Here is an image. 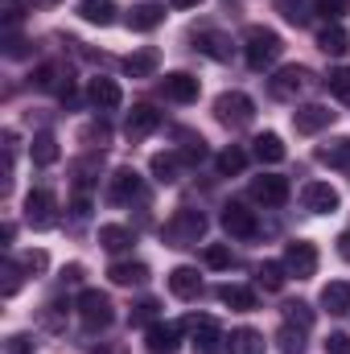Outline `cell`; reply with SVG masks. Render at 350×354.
<instances>
[{
    "instance_id": "39",
    "label": "cell",
    "mask_w": 350,
    "mask_h": 354,
    "mask_svg": "<svg viewBox=\"0 0 350 354\" xmlns=\"http://www.w3.org/2000/svg\"><path fill=\"white\" fill-rule=\"evenodd\" d=\"M206 264L210 268H231L235 264V256H231L227 248H206Z\"/></svg>"
},
{
    "instance_id": "10",
    "label": "cell",
    "mask_w": 350,
    "mask_h": 354,
    "mask_svg": "<svg viewBox=\"0 0 350 354\" xmlns=\"http://www.w3.org/2000/svg\"><path fill=\"white\" fill-rule=\"evenodd\" d=\"M330 124H334V111L322 107V103H305V107L293 111V128H297L301 136H313V132H322V128H330Z\"/></svg>"
},
{
    "instance_id": "16",
    "label": "cell",
    "mask_w": 350,
    "mask_h": 354,
    "mask_svg": "<svg viewBox=\"0 0 350 354\" xmlns=\"http://www.w3.org/2000/svg\"><path fill=\"white\" fill-rule=\"evenodd\" d=\"M87 91H91V103H95L99 111H116V107L124 103V91H120L116 79H103V75H99V79H91Z\"/></svg>"
},
{
    "instance_id": "42",
    "label": "cell",
    "mask_w": 350,
    "mask_h": 354,
    "mask_svg": "<svg viewBox=\"0 0 350 354\" xmlns=\"http://www.w3.org/2000/svg\"><path fill=\"white\" fill-rule=\"evenodd\" d=\"M21 288V268L17 264H4V297H12Z\"/></svg>"
},
{
    "instance_id": "33",
    "label": "cell",
    "mask_w": 350,
    "mask_h": 354,
    "mask_svg": "<svg viewBox=\"0 0 350 354\" xmlns=\"http://www.w3.org/2000/svg\"><path fill=\"white\" fill-rule=\"evenodd\" d=\"M153 177H157L161 185L177 181V157L174 153H157V157H153Z\"/></svg>"
},
{
    "instance_id": "24",
    "label": "cell",
    "mask_w": 350,
    "mask_h": 354,
    "mask_svg": "<svg viewBox=\"0 0 350 354\" xmlns=\"http://www.w3.org/2000/svg\"><path fill=\"white\" fill-rule=\"evenodd\" d=\"M322 305L330 309V313H350V284L347 280H330L326 288H322Z\"/></svg>"
},
{
    "instance_id": "19",
    "label": "cell",
    "mask_w": 350,
    "mask_h": 354,
    "mask_svg": "<svg viewBox=\"0 0 350 354\" xmlns=\"http://www.w3.org/2000/svg\"><path fill=\"white\" fill-rule=\"evenodd\" d=\"M264 334L260 330H252V326H239V330H231V338H227V351L231 354H264Z\"/></svg>"
},
{
    "instance_id": "30",
    "label": "cell",
    "mask_w": 350,
    "mask_h": 354,
    "mask_svg": "<svg viewBox=\"0 0 350 354\" xmlns=\"http://www.w3.org/2000/svg\"><path fill=\"white\" fill-rule=\"evenodd\" d=\"M107 276H111V284H145L149 280V268L145 264H111L107 268Z\"/></svg>"
},
{
    "instance_id": "45",
    "label": "cell",
    "mask_w": 350,
    "mask_h": 354,
    "mask_svg": "<svg viewBox=\"0 0 350 354\" xmlns=\"http://www.w3.org/2000/svg\"><path fill=\"white\" fill-rule=\"evenodd\" d=\"M153 309H157L153 301H140V305H136V313H132V322H145V317H153Z\"/></svg>"
},
{
    "instance_id": "4",
    "label": "cell",
    "mask_w": 350,
    "mask_h": 354,
    "mask_svg": "<svg viewBox=\"0 0 350 354\" xmlns=\"http://www.w3.org/2000/svg\"><path fill=\"white\" fill-rule=\"evenodd\" d=\"M202 231H206V218H202L198 210H177L174 223L165 227V235H169V243H174V248H190V243H198V239H202Z\"/></svg>"
},
{
    "instance_id": "9",
    "label": "cell",
    "mask_w": 350,
    "mask_h": 354,
    "mask_svg": "<svg viewBox=\"0 0 350 354\" xmlns=\"http://www.w3.org/2000/svg\"><path fill=\"white\" fill-rule=\"evenodd\" d=\"M223 231H227V235H235V239H252V235L260 231L256 210H248V206H239V202L223 206Z\"/></svg>"
},
{
    "instance_id": "20",
    "label": "cell",
    "mask_w": 350,
    "mask_h": 354,
    "mask_svg": "<svg viewBox=\"0 0 350 354\" xmlns=\"http://www.w3.org/2000/svg\"><path fill=\"white\" fill-rule=\"evenodd\" d=\"M177 334H181L177 326H161V322H157V326H149L145 346H149L153 354H174L177 351Z\"/></svg>"
},
{
    "instance_id": "32",
    "label": "cell",
    "mask_w": 350,
    "mask_h": 354,
    "mask_svg": "<svg viewBox=\"0 0 350 354\" xmlns=\"http://www.w3.org/2000/svg\"><path fill=\"white\" fill-rule=\"evenodd\" d=\"M284 322L297 326V330H309V326H313V309H309L305 301H288V305H284Z\"/></svg>"
},
{
    "instance_id": "35",
    "label": "cell",
    "mask_w": 350,
    "mask_h": 354,
    "mask_svg": "<svg viewBox=\"0 0 350 354\" xmlns=\"http://www.w3.org/2000/svg\"><path fill=\"white\" fill-rule=\"evenodd\" d=\"M284 276H288V268L284 264H260V284L264 288H284Z\"/></svg>"
},
{
    "instance_id": "7",
    "label": "cell",
    "mask_w": 350,
    "mask_h": 354,
    "mask_svg": "<svg viewBox=\"0 0 350 354\" xmlns=\"http://www.w3.org/2000/svg\"><path fill=\"white\" fill-rule=\"evenodd\" d=\"M301 202H305V210H313V214H334V210L342 206V198H338V189H334L330 181H309V185L301 189Z\"/></svg>"
},
{
    "instance_id": "5",
    "label": "cell",
    "mask_w": 350,
    "mask_h": 354,
    "mask_svg": "<svg viewBox=\"0 0 350 354\" xmlns=\"http://www.w3.org/2000/svg\"><path fill=\"white\" fill-rule=\"evenodd\" d=\"M280 264L288 268V276L309 280V276L317 272V248H313V243H305V239H297V243H288V248H284V260H280Z\"/></svg>"
},
{
    "instance_id": "28",
    "label": "cell",
    "mask_w": 350,
    "mask_h": 354,
    "mask_svg": "<svg viewBox=\"0 0 350 354\" xmlns=\"http://www.w3.org/2000/svg\"><path fill=\"white\" fill-rule=\"evenodd\" d=\"M252 145H256V157H260V161H268V165L284 161V140H280L276 132H260Z\"/></svg>"
},
{
    "instance_id": "48",
    "label": "cell",
    "mask_w": 350,
    "mask_h": 354,
    "mask_svg": "<svg viewBox=\"0 0 350 354\" xmlns=\"http://www.w3.org/2000/svg\"><path fill=\"white\" fill-rule=\"evenodd\" d=\"M33 4H37V8H54L58 0H33Z\"/></svg>"
},
{
    "instance_id": "43",
    "label": "cell",
    "mask_w": 350,
    "mask_h": 354,
    "mask_svg": "<svg viewBox=\"0 0 350 354\" xmlns=\"http://www.w3.org/2000/svg\"><path fill=\"white\" fill-rule=\"evenodd\" d=\"M326 354H350V338L347 334H330L326 338Z\"/></svg>"
},
{
    "instance_id": "15",
    "label": "cell",
    "mask_w": 350,
    "mask_h": 354,
    "mask_svg": "<svg viewBox=\"0 0 350 354\" xmlns=\"http://www.w3.org/2000/svg\"><path fill=\"white\" fill-rule=\"evenodd\" d=\"M161 95L174 99V103H194V99H198V79L185 75V71H174V75L161 79Z\"/></svg>"
},
{
    "instance_id": "31",
    "label": "cell",
    "mask_w": 350,
    "mask_h": 354,
    "mask_svg": "<svg viewBox=\"0 0 350 354\" xmlns=\"http://www.w3.org/2000/svg\"><path fill=\"white\" fill-rule=\"evenodd\" d=\"M198 50H202V54H210V58H219V62H227V58H231V41H227L223 33H202V37H198Z\"/></svg>"
},
{
    "instance_id": "17",
    "label": "cell",
    "mask_w": 350,
    "mask_h": 354,
    "mask_svg": "<svg viewBox=\"0 0 350 354\" xmlns=\"http://www.w3.org/2000/svg\"><path fill=\"white\" fill-rule=\"evenodd\" d=\"M136 194H140V174H136V169L124 165V169L111 174V185H107V198H111V202H132Z\"/></svg>"
},
{
    "instance_id": "23",
    "label": "cell",
    "mask_w": 350,
    "mask_h": 354,
    "mask_svg": "<svg viewBox=\"0 0 350 354\" xmlns=\"http://www.w3.org/2000/svg\"><path fill=\"white\" fill-rule=\"evenodd\" d=\"M165 21V8H157V4H136L132 12H128V29H136V33H149V29H157Z\"/></svg>"
},
{
    "instance_id": "22",
    "label": "cell",
    "mask_w": 350,
    "mask_h": 354,
    "mask_svg": "<svg viewBox=\"0 0 350 354\" xmlns=\"http://www.w3.org/2000/svg\"><path fill=\"white\" fill-rule=\"evenodd\" d=\"M317 161L330 165V169H347L350 174V136H338V140H330L326 149H317Z\"/></svg>"
},
{
    "instance_id": "8",
    "label": "cell",
    "mask_w": 350,
    "mask_h": 354,
    "mask_svg": "<svg viewBox=\"0 0 350 354\" xmlns=\"http://www.w3.org/2000/svg\"><path fill=\"white\" fill-rule=\"evenodd\" d=\"M157 128H161V111L149 107V103H136V107L128 111V120H124V136H128V140H145V136L157 132Z\"/></svg>"
},
{
    "instance_id": "47",
    "label": "cell",
    "mask_w": 350,
    "mask_h": 354,
    "mask_svg": "<svg viewBox=\"0 0 350 354\" xmlns=\"http://www.w3.org/2000/svg\"><path fill=\"white\" fill-rule=\"evenodd\" d=\"M174 8H194V4H202V0H169Z\"/></svg>"
},
{
    "instance_id": "27",
    "label": "cell",
    "mask_w": 350,
    "mask_h": 354,
    "mask_svg": "<svg viewBox=\"0 0 350 354\" xmlns=\"http://www.w3.org/2000/svg\"><path fill=\"white\" fill-rule=\"evenodd\" d=\"M79 17L91 25H111L116 21V4L111 0H79Z\"/></svg>"
},
{
    "instance_id": "1",
    "label": "cell",
    "mask_w": 350,
    "mask_h": 354,
    "mask_svg": "<svg viewBox=\"0 0 350 354\" xmlns=\"http://www.w3.org/2000/svg\"><path fill=\"white\" fill-rule=\"evenodd\" d=\"M280 50H284V41H280V33H276V29L252 25V29L243 33V58H248V66H252V71L272 66V62L280 58Z\"/></svg>"
},
{
    "instance_id": "18",
    "label": "cell",
    "mask_w": 350,
    "mask_h": 354,
    "mask_svg": "<svg viewBox=\"0 0 350 354\" xmlns=\"http://www.w3.org/2000/svg\"><path fill=\"white\" fill-rule=\"evenodd\" d=\"M157 66H161V54H157L153 46H145V50H136V54L124 58V71H128L132 79H149V75H157Z\"/></svg>"
},
{
    "instance_id": "40",
    "label": "cell",
    "mask_w": 350,
    "mask_h": 354,
    "mask_svg": "<svg viewBox=\"0 0 350 354\" xmlns=\"http://www.w3.org/2000/svg\"><path fill=\"white\" fill-rule=\"evenodd\" d=\"M46 264H50V260H46V252H25V256H21V268H25V272H33V276H37V272H46Z\"/></svg>"
},
{
    "instance_id": "12",
    "label": "cell",
    "mask_w": 350,
    "mask_h": 354,
    "mask_svg": "<svg viewBox=\"0 0 350 354\" xmlns=\"http://www.w3.org/2000/svg\"><path fill=\"white\" fill-rule=\"evenodd\" d=\"M268 87H272V95H276V99H297L301 91L309 87V71H305V66H284V71H280Z\"/></svg>"
},
{
    "instance_id": "2",
    "label": "cell",
    "mask_w": 350,
    "mask_h": 354,
    "mask_svg": "<svg viewBox=\"0 0 350 354\" xmlns=\"http://www.w3.org/2000/svg\"><path fill=\"white\" fill-rule=\"evenodd\" d=\"M214 115H219V124H227V128H243V124H252L256 103H252L243 91H223V95L214 99Z\"/></svg>"
},
{
    "instance_id": "37",
    "label": "cell",
    "mask_w": 350,
    "mask_h": 354,
    "mask_svg": "<svg viewBox=\"0 0 350 354\" xmlns=\"http://www.w3.org/2000/svg\"><path fill=\"white\" fill-rule=\"evenodd\" d=\"M301 334H305V330H293V326H284V330L276 334V342H280V351H284V354H301V351H305V342H301Z\"/></svg>"
},
{
    "instance_id": "36",
    "label": "cell",
    "mask_w": 350,
    "mask_h": 354,
    "mask_svg": "<svg viewBox=\"0 0 350 354\" xmlns=\"http://www.w3.org/2000/svg\"><path fill=\"white\" fill-rule=\"evenodd\" d=\"M62 79V66H37V75H33V83L42 91H54V87H62V91H71L66 83H58Z\"/></svg>"
},
{
    "instance_id": "38",
    "label": "cell",
    "mask_w": 350,
    "mask_h": 354,
    "mask_svg": "<svg viewBox=\"0 0 350 354\" xmlns=\"http://www.w3.org/2000/svg\"><path fill=\"white\" fill-rule=\"evenodd\" d=\"M326 83H330V95H338V99H347V103H350V66L334 71V75H330Z\"/></svg>"
},
{
    "instance_id": "6",
    "label": "cell",
    "mask_w": 350,
    "mask_h": 354,
    "mask_svg": "<svg viewBox=\"0 0 350 354\" xmlns=\"http://www.w3.org/2000/svg\"><path fill=\"white\" fill-rule=\"evenodd\" d=\"M54 210H58V202H54L50 189H33V194L25 198V223H29L33 231L54 227Z\"/></svg>"
},
{
    "instance_id": "14",
    "label": "cell",
    "mask_w": 350,
    "mask_h": 354,
    "mask_svg": "<svg viewBox=\"0 0 350 354\" xmlns=\"http://www.w3.org/2000/svg\"><path fill=\"white\" fill-rule=\"evenodd\" d=\"M169 292H174L177 301H194V297L202 292V276H198V268L177 264L174 272H169Z\"/></svg>"
},
{
    "instance_id": "25",
    "label": "cell",
    "mask_w": 350,
    "mask_h": 354,
    "mask_svg": "<svg viewBox=\"0 0 350 354\" xmlns=\"http://www.w3.org/2000/svg\"><path fill=\"white\" fill-rule=\"evenodd\" d=\"M317 50H322V54H334V58H342V54L350 50L347 29H342V25H326V29L317 33Z\"/></svg>"
},
{
    "instance_id": "21",
    "label": "cell",
    "mask_w": 350,
    "mask_h": 354,
    "mask_svg": "<svg viewBox=\"0 0 350 354\" xmlns=\"http://www.w3.org/2000/svg\"><path fill=\"white\" fill-rule=\"evenodd\" d=\"M132 243H136V235H132L128 227H120V223L99 227V248H103V252H128Z\"/></svg>"
},
{
    "instance_id": "46",
    "label": "cell",
    "mask_w": 350,
    "mask_h": 354,
    "mask_svg": "<svg viewBox=\"0 0 350 354\" xmlns=\"http://www.w3.org/2000/svg\"><path fill=\"white\" fill-rule=\"evenodd\" d=\"M338 256H342V260H350V231H342V235H338Z\"/></svg>"
},
{
    "instance_id": "3",
    "label": "cell",
    "mask_w": 350,
    "mask_h": 354,
    "mask_svg": "<svg viewBox=\"0 0 350 354\" xmlns=\"http://www.w3.org/2000/svg\"><path fill=\"white\" fill-rule=\"evenodd\" d=\"M79 317H83L87 330H107L111 317H116L107 292H99V288H83V297H79Z\"/></svg>"
},
{
    "instance_id": "44",
    "label": "cell",
    "mask_w": 350,
    "mask_h": 354,
    "mask_svg": "<svg viewBox=\"0 0 350 354\" xmlns=\"http://www.w3.org/2000/svg\"><path fill=\"white\" fill-rule=\"evenodd\" d=\"M29 351H33V342H29L25 334H12V338H8V354H29Z\"/></svg>"
},
{
    "instance_id": "29",
    "label": "cell",
    "mask_w": 350,
    "mask_h": 354,
    "mask_svg": "<svg viewBox=\"0 0 350 354\" xmlns=\"http://www.w3.org/2000/svg\"><path fill=\"white\" fill-rule=\"evenodd\" d=\"M29 153H33V165H54V161H58V140H54V132H37Z\"/></svg>"
},
{
    "instance_id": "13",
    "label": "cell",
    "mask_w": 350,
    "mask_h": 354,
    "mask_svg": "<svg viewBox=\"0 0 350 354\" xmlns=\"http://www.w3.org/2000/svg\"><path fill=\"white\" fill-rule=\"evenodd\" d=\"M190 334H194V346H198L202 354H214L219 342H227L214 317H190Z\"/></svg>"
},
{
    "instance_id": "11",
    "label": "cell",
    "mask_w": 350,
    "mask_h": 354,
    "mask_svg": "<svg viewBox=\"0 0 350 354\" xmlns=\"http://www.w3.org/2000/svg\"><path fill=\"white\" fill-rule=\"evenodd\" d=\"M252 198L264 202V206H284L288 202V177H276V174H264L252 181Z\"/></svg>"
},
{
    "instance_id": "41",
    "label": "cell",
    "mask_w": 350,
    "mask_h": 354,
    "mask_svg": "<svg viewBox=\"0 0 350 354\" xmlns=\"http://www.w3.org/2000/svg\"><path fill=\"white\" fill-rule=\"evenodd\" d=\"M347 8H350V0H317V12H326L330 21H338Z\"/></svg>"
},
{
    "instance_id": "26",
    "label": "cell",
    "mask_w": 350,
    "mask_h": 354,
    "mask_svg": "<svg viewBox=\"0 0 350 354\" xmlns=\"http://www.w3.org/2000/svg\"><path fill=\"white\" fill-rule=\"evenodd\" d=\"M219 297H223V305H231L235 313H252V309H256V292L243 288V284H223Z\"/></svg>"
},
{
    "instance_id": "34",
    "label": "cell",
    "mask_w": 350,
    "mask_h": 354,
    "mask_svg": "<svg viewBox=\"0 0 350 354\" xmlns=\"http://www.w3.org/2000/svg\"><path fill=\"white\" fill-rule=\"evenodd\" d=\"M243 165H248V153H243V149L231 145V149L219 153V169H223V174H243Z\"/></svg>"
}]
</instances>
